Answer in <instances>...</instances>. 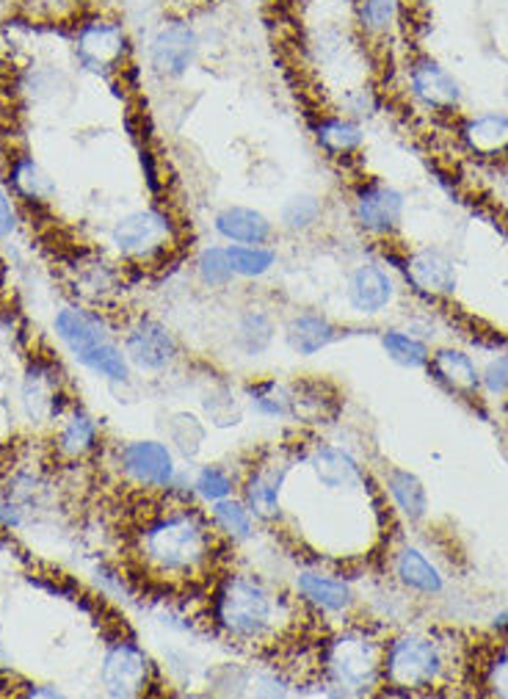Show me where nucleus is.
<instances>
[{"mask_svg": "<svg viewBox=\"0 0 508 699\" xmlns=\"http://www.w3.org/2000/svg\"><path fill=\"white\" fill-rule=\"evenodd\" d=\"M213 617L232 639L257 641L277 624V598L255 575H227L216 589Z\"/></svg>", "mask_w": 508, "mask_h": 699, "instance_id": "3", "label": "nucleus"}, {"mask_svg": "<svg viewBox=\"0 0 508 699\" xmlns=\"http://www.w3.org/2000/svg\"><path fill=\"white\" fill-rule=\"evenodd\" d=\"M22 406L33 421L44 423L61 415V387L53 365L33 363L22 382Z\"/></svg>", "mask_w": 508, "mask_h": 699, "instance_id": "18", "label": "nucleus"}, {"mask_svg": "<svg viewBox=\"0 0 508 699\" xmlns=\"http://www.w3.org/2000/svg\"><path fill=\"white\" fill-rule=\"evenodd\" d=\"M100 680L111 697H141L152 683L150 656L136 641H117L102 658Z\"/></svg>", "mask_w": 508, "mask_h": 699, "instance_id": "10", "label": "nucleus"}, {"mask_svg": "<svg viewBox=\"0 0 508 699\" xmlns=\"http://www.w3.org/2000/svg\"><path fill=\"white\" fill-rule=\"evenodd\" d=\"M489 686H492L495 695L508 697V650L500 652L492 667H489Z\"/></svg>", "mask_w": 508, "mask_h": 699, "instance_id": "39", "label": "nucleus"}, {"mask_svg": "<svg viewBox=\"0 0 508 699\" xmlns=\"http://www.w3.org/2000/svg\"><path fill=\"white\" fill-rule=\"evenodd\" d=\"M404 0H351V22L368 42H385L404 20Z\"/></svg>", "mask_w": 508, "mask_h": 699, "instance_id": "20", "label": "nucleus"}, {"mask_svg": "<svg viewBox=\"0 0 508 699\" xmlns=\"http://www.w3.org/2000/svg\"><path fill=\"white\" fill-rule=\"evenodd\" d=\"M56 335L91 374L111 382H128V354L113 341L111 329L97 313L81 311V307H61L56 313Z\"/></svg>", "mask_w": 508, "mask_h": 699, "instance_id": "2", "label": "nucleus"}, {"mask_svg": "<svg viewBox=\"0 0 508 699\" xmlns=\"http://www.w3.org/2000/svg\"><path fill=\"white\" fill-rule=\"evenodd\" d=\"M124 354L141 371H163L175 363L177 341L161 321L139 318L124 337Z\"/></svg>", "mask_w": 508, "mask_h": 699, "instance_id": "13", "label": "nucleus"}, {"mask_svg": "<svg viewBox=\"0 0 508 699\" xmlns=\"http://www.w3.org/2000/svg\"><path fill=\"white\" fill-rule=\"evenodd\" d=\"M387 486H390V495L396 498L398 509H401L409 520L426 518L428 498H426V486L420 484L418 475L407 473V470H390V475H387Z\"/></svg>", "mask_w": 508, "mask_h": 699, "instance_id": "29", "label": "nucleus"}, {"mask_svg": "<svg viewBox=\"0 0 508 699\" xmlns=\"http://www.w3.org/2000/svg\"><path fill=\"white\" fill-rule=\"evenodd\" d=\"M161 3V9L167 11V14H186L191 17L193 11L205 9V6L210 3V0H158Z\"/></svg>", "mask_w": 508, "mask_h": 699, "instance_id": "41", "label": "nucleus"}, {"mask_svg": "<svg viewBox=\"0 0 508 699\" xmlns=\"http://www.w3.org/2000/svg\"><path fill=\"white\" fill-rule=\"evenodd\" d=\"M271 337H273V324L266 313L252 311L243 315L241 329H238V343L243 346V352L260 354L262 348L271 343Z\"/></svg>", "mask_w": 508, "mask_h": 699, "instance_id": "36", "label": "nucleus"}, {"mask_svg": "<svg viewBox=\"0 0 508 699\" xmlns=\"http://www.w3.org/2000/svg\"><path fill=\"white\" fill-rule=\"evenodd\" d=\"M202 56V33L186 14H163L147 39V67L158 80H180Z\"/></svg>", "mask_w": 508, "mask_h": 699, "instance_id": "4", "label": "nucleus"}, {"mask_svg": "<svg viewBox=\"0 0 508 699\" xmlns=\"http://www.w3.org/2000/svg\"><path fill=\"white\" fill-rule=\"evenodd\" d=\"M346 296L348 305L357 313L376 315L390 307L392 296H396V285H392V277L381 266H376V263H359L348 274Z\"/></svg>", "mask_w": 508, "mask_h": 699, "instance_id": "15", "label": "nucleus"}, {"mask_svg": "<svg viewBox=\"0 0 508 699\" xmlns=\"http://www.w3.org/2000/svg\"><path fill=\"white\" fill-rule=\"evenodd\" d=\"M17 208L14 203H11L9 191H6L3 186H0V238H6V235H11L17 230Z\"/></svg>", "mask_w": 508, "mask_h": 699, "instance_id": "40", "label": "nucleus"}, {"mask_svg": "<svg viewBox=\"0 0 508 699\" xmlns=\"http://www.w3.org/2000/svg\"><path fill=\"white\" fill-rule=\"evenodd\" d=\"M481 380H484V385H487L489 393H506L508 390V354L492 360V363L487 365V371H484Z\"/></svg>", "mask_w": 508, "mask_h": 699, "instance_id": "38", "label": "nucleus"}, {"mask_svg": "<svg viewBox=\"0 0 508 699\" xmlns=\"http://www.w3.org/2000/svg\"><path fill=\"white\" fill-rule=\"evenodd\" d=\"M193 272L205 288H227L236 279L230 260V246H205L193 260Z\"/></svg>", "mask_w": 508, "mask_h": 699, "instance_id": "30", "label": "nucleus"}, {"mask_svg": "<svg viewBox=\"0 0 508 699\" xmlns=\"http://www.w3.org/2000/svg\"><path fill=\"white\" fill-rule=\"evenodd\" d=\"M409 91L434 111H456L461 102V86L454 72L431 56H415L407 67Z\"/></svg>", "mask_w": 508, "mask_h": 699, "instance_id": "11", "label": "nucleus"}, {"mask_svg": "<svg viewBox=\"0 0 508 699\" xmlns=\"http://www.w3.org/2000/svg\"><path fill=\"white\" fill-rule=\"evenodd\" d=\"M11 188L28 203H50L56 197V183L31 156H17L9 171Z\"/></svg>", "mask_w": 508, "mask_h": 699, "instance_id": "26", "label": "nucleus"}, {"mask_svg": "<svg viewBox=\"0 0 508 699\" xmlns=\"http://www.w3.org/2000/svg\"><path fill=\"white\" fill-rule=\"evenodd\" d=\"M401 268L409 285L426 296H450L456 291V283H459L454 257L445 255L442 249H431V246L409 255V260Z\"/></svg>", "mask_w": 508, "mask_h": 699, "instance_id": "14", "label": "nucleus"}, {"mask_svg": "<svg viewBox=\"0 0 508 699\" xmlns=\"http://www.w3.org/2000/svg\"><path fill=\"white\" fill-rule=\"evenodd\" d=\"M175 240V221L161 208H141L133 214H124L111 227L113 249L122 257H130V260H156V257L169 255Z\"/></svg>", "mask_w": 508, "mask_h": 699, "instance_id": "7", "label": "nucleus"}, {"mask_svg": "<svg viewBox=\"0 0 508 699\" xmlns=\"http://www.w3.org/2000/svg\"><path fill=\"white\" fill-rule=\"evenodd\" d=\"M119 462H122V470L136 484L150 486V490H169L175 484V456H171L169 445L158 443V440L128 443L119 451Z\"/></svg>", "mask_w": 508, "mask_h": 699, "instance_id": "12", "label": "nucleus"}, {"mask_svg": "<svg viewBox=\"0 0 508 699\" xmlns=\"http://www.w3.org/2000/svg\"><path fill=\"white\" fill-rule=\"evenodd\" d=\"M381 647L365 630H342L327 644L323 669L340 691H365L381 672Z\"/></svg>", "mask_w": 508, "mask_h": 699, "instance_id": "6", "label": "nucleus"}, {"mask_svg": "<svg viewBox=\"0 0 508 699\" xmlns=\"http://www.w3.org/2000/svg\"><path fill=\"white\" fill-rule=\"evenodd\" d=\"M404 194L385 180L357 183L351 194V216L365 235L390 238L401 230L404 221Z\"/></svg>", "mask_w": 508, "mask_h": 699, "instance_id": "9", "label": "nucleus"}, {"mask_svg": "<svg viewBox=\"0 0 508 699\" xmlns=\"http://www.w3.org/2000/svg\"><path fill=\"white\" fill-rule=\"evenodd\" d=\"M213 531L191 506L167 509L141 529L139 553L163 578L199 575L213 559Z\"/></svg>", "mask_w": 508, "mask_h": 699, "instance_id": "1", "label": "nucleus"}, {"mask_svg": "<svg viewBox=\"0 0 508 699\" xmlns=\"http://www.w3.org/2000/svg\"><path fill=\"white\" fill-rule=\"evenodd\" d=\"M102 3H117V0H102Z\"/></svg>", "mask_w": 508, "mask_h": 699, "instance_id": "46", "label": "nucleus"}, {"mask_svg": "<svg viewBox=\"0 0 508 699\" xmlns=\"http://www.w3.org/2000/svg\"><path fill=\"white\" fill-rule=\"evenodd\" d=\"M230 260H232V272L241 279H260L277 266V252L268 244H255V246H243V244H230Z\"/></svg>", "mask_w": 508, "mask_h": 699, "instance_id": "31", "label": "nucleus"}, {"mask_svg": "<svg viewBox=\"0 0 508 699\" xmlns=\"http://www.w3.org/2000/svg\"><path fill=\"white\" fill-rule=\"evenodd\" d=\"M404 3L407 6H426V3H431V0H404Z\"/></svg>", "mask_w": 508, "mask_h": 699, "instance_id": "43", "label": "nucleus"}, {"mask_svg": "<svg viewBox=\"0 0 508 699\" xmlns=\"http://www.w3.org/2000/svg\"><path fill=\"white\" fill-rule=\"evenodd\" d=\"M323 221V199L316 194H293V197L285 199V205L279 208V225L293 235H305L316 230Z\"/></svg>", "mask_w": 508, "mask_h": 699, "instance_id": "27", "label": "nucleus"}, {"mask_svg": "<svg viewBox=\"0 0 508 699\" xmlns=\"http://www.w3.org/2000/svg\"><path fill=\"white\" fill-rule=\"evenodd\" d=\"M296 589H299L305 603H310L316 611H323V614H342L353 603L351 587L342 578H332L327 572L305 570L296 578Z\"/></svg>", "mask_w": 508, "mask_h": 699, "instance_id": "21", "label": "nucleus"}, {"mask_svg": "<svg viewBox=\"0 0 508 699\" xmlns=\"http://www.w3.org/2000/svg\"><path fill=\"white\" fill-rule=\"evenodd\" d=\"M213 230L227 244H271L273 221L262 210L247 208V205H227L213 216Z\"/></svg>", "mask_w": 508, "mask_h": 699, "instance_id": "17", "label": "nucleus"}, {"mask_svg": "<svg viewBox=\"0 0 508 699\" xmlns=\"http://www.w3.org/2000/svg\"><path fill=\"white\" fill-rule=\"evenodd\" d=\"M431 371L437 374L439 382H445L456 393L470 395L481 387V376H478L476 363L465 352H456V348H442V352L434 354Z\"/></svg>", "mask_w": 508, "mask_h": 699, "instance_id": "25", "label": "nucleus"}, {"mask_svg": "<svg viewBox=\"0 0 508 699\" xmlns=\"http://www.w3.org/2000/svg\"><path fill=\"white\" fill-rule=\"evenodd\" d=\"M312 136H316V145L335 160L351 158L353 152H359L365 141V134L357 119L346 117V114H323V117H318V122L312 125Z\"/></svg>", "mask_w": 508, "mask_h": 699, "instance_id": "22", "label": "nucleus"}, {"mask_svg": "<svg viewBox=\"0 0 508 699\" xmlns=\"http://www.w3.org/2000/svg\"><path fill=\"white\" fill-rule=\"evenodd\" d=\"M28 697H61V691H56V689H31V691H28Z\"/></svg>", "mask_w": 508, "mask_h": 699, "instance_id": "42", "label": "nucleus"}, {"mask_svg": "<svg viewBox=\"0 0 508 699\" xmlns=\"http://www.w3.org/2000/svg\"><path fill=\"white\" fill-rule=\"evenodd\" d=\"M442 672V652L426 636H401L390 641L381 658V675L398 689H424L431 686Z\"/></svg>", "mask_w": 508, "mask_h": 699, "instance_id": "8", "label": "nucleus"}, {"mask_svg": "<svg viewBox=\"0 0 508 699\" xmlns=\"http://www.w3.org/2000/svg\"><path fill=\"white\" fill-rule=\"evenodd\" d=\"M290 3H316V0H290Z\"/></svg>", "mask_w": 508, "mask_h": 699, "instance_id": "45", "label": "nucleus"}, {"mask_svg": "<svg viewBox=\"0 0 508 699\" xmlns=\"http://www.w3.org/2000/svg\"><path fill=\"white\" fill-rule=\"evenodd\" d=\"M498 624H508V611H506V614L498 617Z\"/></svg>", "mask_w": 508, "mask_h": 699, "instance_id": "44", "label": "nucleus"}, {"mask_svg": "<svg viewBox=\"0 0 508 699\" xmlns=\"http://www.w3.org/2000/svg\"><path fill=\"white\" fill-rule=\"evenodd\" d=\"M193 490H197V495L202 498V501L216 503L221 501V498L232 495V479L221 467L208 465L199 470L197 481H193Z\"/></svg>", "mask_w": 508, "mask_h": 699, "instance_id": "37", "label": "nucleus"}, {"mask_svg": "<svg viewBox=\"0 0 508 699\" xmlns=\"http://www.w3.org/2000/svg\"><path fill=\"white\" fill-rule=\"evenodd\" d=\"M310 470L316 473L318 484L327 486V490H357L362 484V470H359L357 460L342 449H332V445L312 451Z\"/></svg>", "mask_w": 508, "mask_h": 699, "instance_id": "23", "label": "nucleus"}, {"mask_svg": "<svg viewBox=\"0 0 508 699\" xmlns=\"http://www.w3.org/2000/svg\"><path fill=\"white\" fill-rule=\"evenodd\" d=\"M461 141L478 158H500L508 152V114L487 111L467 117L461 125Z\"/></svg>", "mask_w": 508, "mask_h": 699, "instance_id": "19", "label": "nucleus"}, {"mask_svg": "<svg viewBox=\"0 0 508 699\" xmlns=\"http://www.w3.org/2000/svg\"><path fill=\"white\" fill-rule=\"evenodd\" d=\"M290 473L288 460H266L255 465L249 473L247 486H243V503L249 512L260 520H271L279 514V495H282V484Z\"/></svg>", "mask_w": 508, "mask_h": 699, "instance_id": "16", "label": "nucleus"}, {"mask_svg": "<svg viewBox=\"0 0 508 699\" xmlns=\"http://www.w3.org/2000/svg\"><path fill=\"white\" fill-rule=\"evenodd\" d=\"M76 59L91 76H117L124 70L133 53V37H130L124 20L111 14L86 17L76 33Z\"/></svg>", "mask_w": 508, "mask_h": 699, "instance_id": "5", "label": "nucleus"}, {"mask_svg": "<svg viewBox=\"0 0 508 699\" xmlns=\"http://www.w3.org/2000/svg\"><path fill=\"white\" fill-rule=\"evenodd\" d=\"M249 398L260 415L266 417H288L293 415V393L277 382H262V385L249 387Z\"/></svg>", "mask_w": 508, "mask_h": 699, "instance_id": "34", "label": "nucleus"}, {"mask_svg": "<svg viewBox=\"0 0 508 699\" xmlns=\"http://www.w3.org/2000/svg\"><path fill=\"white\" fill-rule=\"evenodd\" d=\"M97 443V423L94 417H89L86 412H76L70 415V421L61 426L59 434V449L67 456H83L94 449Z\"/></svg>", "mask_w": 508, "mask_h": 699, "instance_id": "32", "label": "nucleus"}, {"mask_svg": "<svg viewBox=\"0 0 508 699\" xmlns=\"http://www.w3.org/2000/svg\"><path fill=\"white\" fill-rule=\"evenodd\" d=\"M213 523L225 531L232 540H249L252 536V512H249L247 503L232 501V498H221L213 503Z\"/></svg>", "mask_w": 508, "mask_h": 699, "instance_id": "33", "label": "nucleus"}, {"mask_svg": "<svg viewBox=\"0 0 508 699\" xmlns=\"http://www.w3.org/2000/svg\"><path fill=\"white\" fill-rule=\"evenodd\" d=\"M396 572L401 578V583H407L409 589H418V592L437 594L442 592V575H439L437 567L426 559L420 550L407 548L401 550L396 561Z\"/></svg>", "mask_w": 508, "mask_h": 699, "instance_id": "28", "label": "nucleus"}, {"mask_svg": "<svg viewBox=\"0 0 508 699\" xmlns=\"http://www.w3.org/2000/svg\"><path fill=\"white\" fill-rule=\"evenodd\" d=\"M381 343H385V352L390 354L396 363L407 365V368H420V365H426L428 360H431L426 343L418 341V337L407 335V332H398V329L385 332Z\"/></svg>", "mask_w": 508, "mask_h": 699, "instance_id": "35", "label": "nucleus"}, {"mask_svg": "<svg viewBox=\"0 0 508 699\" xmlns=\"http://www.w3.org/2000/svg\"><path fill=\"white\" fill-rule=\"evenodd\" d=\"M338 335H340L338 326L316 313H301L288 324L290 348L299 354H307V357H310V354H318L321 348H327L329 343L338 341Z\"/></svg>", "mask_w": 508, "mask_h": 699, "instance_id": "24", "label": "nucleus"}]
</instances>
